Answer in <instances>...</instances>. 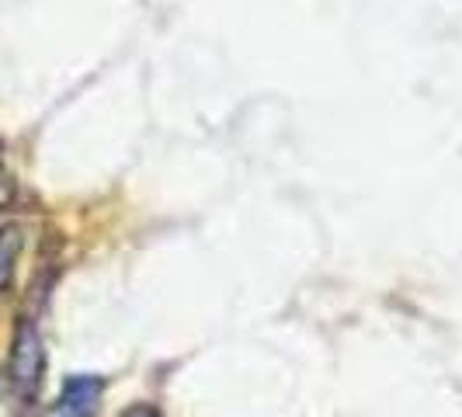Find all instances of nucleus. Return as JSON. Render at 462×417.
Masks as SVG:
<instances>
[{"label": "nucleus", "instance_id": "nucleus-3", "mask_svg": "<svg viewBox=\"0 0 462 417\" xmlns=\"http://www.w3.org/2000/svg\"><path fill=\"white\" fill-rule=\"evenodd\" d=\"M22 247H24V236H22V227H4L0 230V292L11 285V278H14V268H18V257H22Z\"/></svg>", "mask_w": 462, "mask_h": 417}, {"label": "nucleus", "instance_id": "nucleus-4", "mask_svg": "<svg viewBox=\"0 0 462 417\" xmlns=\"http://www.w3.org/2000/svg\"><path fill=\"white\" fill-rule=\"evenodd\" d=\"M122 417H161V414H157L153 407H146V403H136V407H129Z\"/></svg>", "mask_w": 462, "mask_h": 417}, {"label": "nucleus", "instance_id": "nucleus-1", "mask_svg": "<svg viewBox=\"0 0 462 417\" xmlns=\"http://www.w3.org/2000/svg\"><path fill=\"white\" fill-rule=\"evenodd\" d=\"M7 369H11V386H14V394L22 396L24 403L39 396L42 375H46V345H42L39 324L32 317H22L18 327H14Z\"/></svg>", "mask_w": 462, "mask_h": 417}, {"label": "nucleus", "instance_id": "nucleus-2", "mask_svg": "<svg viewBox=\"0 0 462 417\" xmlns=\"http://www.w3.org/2000/svg\"><path fill=\"white\" fill-rule=\"evenodd\" d=\"M101 394H105V383L97 375H73L63 383L60 403L52 407L49 417H94Z\"/></svg>", "mask_w": 462, "mask_h": 417}]
</instances>
